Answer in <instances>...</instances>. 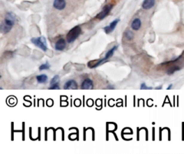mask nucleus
Masks as SVG:
<instances>
[{"mask_svg":"<svg viewBox=\"0 0 184 154\" xmlns=\"http://www.w3.org/2000/svg\"><path fill=\"white\" fill-rule=\"evenodd\" d=\"M155 5V0H144L142 3V8L144 9H150Z\"/></svg>","mask_w":184,"mask_h":154,"instance_id":"10","label":"nucleus"},{"mask_svg":"<svg viewBox=\"0 0 184 154\" xmlns=\"http://www.w3.org/2000/svg\"><path fill=\"white\" fill-rule=\"evenodd\" d=\"M53 6L58 10H63L66 6V2L65 0H54Z\"/></svg>","mask_w":184,"mask_h":154,"instance_id":"9","label":"nucleus"},{"mask_svg":"<svg viewBox=\"0 0 184 154\" xmlns=\"http://www.w3.org/2000/svg\"><path fill=\"white\" fill-rule=\"evenodd\" d=\"M140 27H141V21H140V19H138V18L135 19L131 23L132 29L135 30V31H137V30L140 29Z\"/></svg>","mask_w":184,"mask_h":154,"instance_id":"12","label":"nucleus"},{"mask_svg":"<svg viewBox=\"0 0 184 154\" xmlns=\"http://www.w3.org/2000/svg\"><path fill=\"white\" fill-rule=\"evenodd\" d=\"M50 68V65L48 63H45L44 65H42L40 67H39V70L40 71H43V70H48V69Z\"/></svg>","mask_w":184,"mask_h":154,"instance_id":"16","label":"nucleus"},{"mask_svg":"<svg viewBox=\"0 0 184 154\" xmlns=\"http://www.w3.org/2000/svg\"><path fill=\"white\" fill-rule=\"evenodd\" d=\"M94 87V83L92 81V80H91L90 78H86L84 79L83 82L81 83V88L83 90H90L92 89Z\"/></svg>","mask_w":184,"mask_h":154,"instance_id":"6","label":"nucleus"},{"mask_svg":"<svg viewBox=\"0 0 184 154\" xmlns=\"http://www.w3.org/2000/svg\"><path fill=\"white\" fill-rule=\"evenodd\" d=\"M66 47V42L65 39H61L55 43V49L57 51H63Z\"/></svg>","mask_w":184,"mask_h":154,"instance_id":"11","label":"nucleus"},{"mask_svg":"<svg viewBox=\"0 0 184 154\" xmlns=\"http://www.w3.org/2000/svg\"><path fill=\"white\" fill-rule=\"evenodd\" d=\"M81 27L77 25V26L74 27L73 28L70 30L67 35V42L69 43H72L74 42L76 39L78 38V36L81 35Z\"/></svg>","mask_w":184,"mask_h":154,"instance_id":"3","label":"nucleus"},{"mask_svg":"<svg viewBox=\"0 0 184 154\" xmlns=\"http://www.w3.org/2000/svg\"><path fill=\"white\" fill-rule=\"evenodd\" d=\"M32 42L35 45L40 48L44 51H46L48 50L47 43H46V39L45 37L40 36L38 38H33V39H32Z\"/></svg>","mask_w":184,"mask_h":154,"instance_id":"4","label":"nucleus"},{"mask_svg":"<svg viewBox=\"0 0 184 154\" xmlns=\"http://www.w3.org/2000/svg\"><path fill=\"white\" fill-rule=\"evenodd\" d=\"M59 81H60L59 76H58V75H55L51 80V81H50V84H51V85H53V84H58V83H59Z\"/></svg>","mask_w":184,"mask_h":154,"instance_id":"15","label":"nucleus"},{"mask_svg":"<svg viewBox=\"0 0 184 154\" xmlns=\"http://www.w3.org/2000/svg\"><path fill=\"white\" fill-rule=\"evenodd\" d=\"M65 90H76L77 89V84L74 80H69L64 86Z\"/></svg>","mask_w":184,"mask_h":154,"instance_id":"8","label":"nucleus"},{"mask_svg":"<svg viewBox=\"0 0 184 154\" xmlns=\"http://www.w3.org/2000/svg\"><path fill=\"white\" fill-rule=\"evenodd\" d=\"M60 88L59 87V83L58 84H53V85H51V87L49 88L50 90H58Z\"/></svg>","mask_w":184,"mask_h":154,"instance_id":"18","label":"nucleus"},{"mask_svg":"<svg viewBox=\"0 0 184 154\" xmlns=\"http://www.w3.org/2000/svg\"><path fill=\"white\" fill-rule=\"evenodd\" d=\"M16 16L14 13L11 12H7L5 19L3 20V22L1 24V26H0L1 32L2 33H8L9 32H10V30L12 29L15 22H16Z\"/></svg>","mask_w":184,"mask_h":154,"instance_id":"1","label":"nucleus"},{"mask_svg":"<svg viewBox=\"0 0 184 154\" xmlns=\"http://www.w3.org/2000/svg\"><path fill=\"white\" fill-rule=\"evenodd\" d=\"M133 36H134V35H133V32H132L131 31H129V30H128V31H127V32H125V37H126L127 40H132V39H133Z\"/></svg>","mask_w":184,"mask_h":154,"instance_id":"14","label":"nucleus"},{"mask_svg":"<svg viewBox=\"0 0 184 154\" xmlns=\"http://www.w3.org/2000/svg\"><path fill=\"white\" fill-rule=\"evenodd\" d=\"M162 88V87H158V88H156V89H161Z\"/></svg>","mask_w":184,"mask_h":154,"instance_id":"21","label":"nucleus"},{"mask_svg":"<svg viewBox=\"0 0 184 154\" xmlns=\"http://www.w3.org/2000/svg\"><path fill=\"white\" fill-rule=\"evenodd\" d=\"M120 19H115L114 21H113L112 22L110 23L109 25H107V26L104 27V32H106L107 34L109 33H111V32L114 31V29H115L116 26H117V25H118V23L119 22Z\"/></svg>","mask_w":184,"mask_h":154,"instance_id":"7","label":"nucleus"},{"mask_svg":"<svg viewBox=\"0 0 184 154\" xmlns=\"http://www.w3.org/2000/svg\"><path fill=\"white\" fill-rule=\"evenodd\" d=\"M180 69V68H179V66H174L172 68H170V70L168 71V74H174L177 71H179Z\"/></svg>","mask_w":184,"mask_h":154,"instance_id":"17","label":"nucleus"},{"mask_svg":"<svg viewBox=\"0 0 184 154\" xmlns=\"http://www.w3.org/2000/svg\"><path fill=\"white\" fill-rule=\"evenodd\" d=\"M172 86H173V85H172V84H170V85L169 86L168 88H167V90H170V89H171V88H172Z\"/></svg>","mask_w":184,"mask_h":154,"instance_id":"20","label":"nucleus"},{"mask_svg":"<svg viewBox=\"0 0 184 154\" xmlns=\"http://www.w3.org/2000/svg\"><path fill=\"white\" fill-rule=\"evenodd\" d=\"M140 89L141 90H147V89L150 90V89H152V88H149V87H147L145 84H141V86H140Z\"/></svg>","mask_w":184,"mask_h":154,"instance_id":"19","label":"nucleus"},{"mask_svg":"<svg viewBox=\"0 0 184 154\" xmlns=\"http://www.w3.org/2000/svg\"><path fill=\"white\" fill-rule=\"evenodd\" d=\"M112 8H113L112 4H108V5H106L103 8L101 12H99L95 18H96V19H104V18H105L106 16L109 14V12H110V10L112 9Z\"/></svg>","mask_w":184,"mask_h":154,"instance_id":"5","label":"nucleus"},{"mask_svg":"<svg viewBox=\"0 0 184 154\" xmlns=\"http://www.w3.org/2000/svg\"><path fill=\"white\" fill-rule=\"evenodd\" d=\"M37 81L40 84H45L48 81V76L46 74H40L36 77Z\"/></svg>","mask_w":184,"mask_h":154,"instance_id":"13","label":"nucleus"},{"mask_svg":"<svg viewBox=\"0 0 184 154\" xmlns=\"http://www.w3.org/2000/svg\"><path fill=\"white\" fill-rule=\"evenodd\" d=\"M117 48H118V45L114 46L112 48H110V50H109V51L106 53L105 57H104V58H102V59H100V60H97V61H90L89 63H88V67H89L90 68H94L98 67V65H100L101 63H103V62L106 61L107 60H108L110 57H112L113 54H114V51L117 50Z\"/></svg>","mask_w":184,"mask_h":154,"instance_id":"2","label":"nucleus"}]
</instances>
